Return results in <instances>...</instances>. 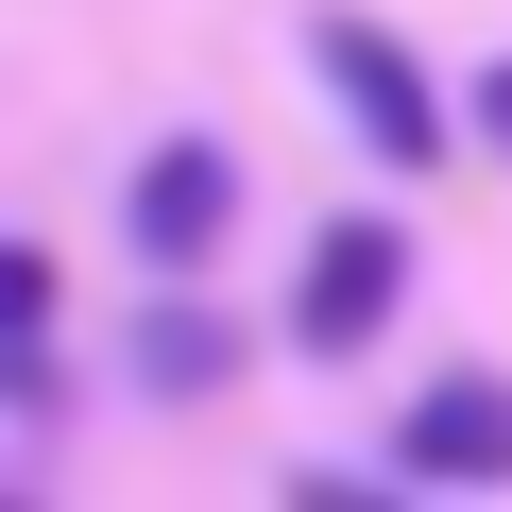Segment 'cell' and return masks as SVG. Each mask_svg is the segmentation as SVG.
<instances>
[{
    "instance_id": "1",
    "label": "cell",
    "mask_w": 512,
    "mask_h": 512,
    "mask_svg": "<svg viewBox=\"0 0 512 512\" xmlns=\"http://www.w3.org/2000/svg\"><path fill=\"white\" fill-rule=\"evenodd\" d=\"M393 308H410V222H393V205L308 222V256H291V342H308V359H376Z\"/></svg>"
},
{
    "instance_id": "2",
    "label": "cell",
    "mask_w": 512,
    "mask_h": 512,
    "mask_svg": "<svg viewBox=\"0 0 512 512\" xmlns=\"http://www.w3.org/2000/svg\"><path fill=\"white\" fill-rule=\"evenodd\" d=\"M308 86L342 103V137L376 154V171H444L461 154V120H444V86L376 35V18H308Z\"/></svg>"
},
{
    "instance_id": "3",
    "label": "cell",
    "mask_w": 512,
    "mask_h": 512,
    "mask_svg": "<svg viewBox=\"0 0 512 512\" xmlns=\"http://www.w3.org/2000/svg\"><path fill=\"white\" fill-rule=\"evenodd\" d=\"M120 239H137V274H205L239 239V154L222 137H154L137 188H120Z\"/></svg>"
},
{
    "instance_id": "4",
    "label": "cell",
    "mask_w": 512,
    "mask_h": 512,
    "mask_svg": "<svg viewBox=\"0 0 512 512\" xmlns=\"http://www.w3.org/2000/svg\"><path fill=\"white\" fill-rule=\"evenodd\" d=\"M393 478L410 495H495L512 478V376H427L393 410Z\"/></svg>"
},
{
    "instance_id": "5",
    "label": "cell",
    "mask_w": 512,
    "mask_h": 512,
    "mask_svg": "<svg viewBox=\"0 0 512 512\" xmlns=\"http://www.w3.org/2000/svg\"><path fill=\"white\" fill-rule=\"evenodd\" d=\"M239 376V325L205 308V274H154V308H137V393H222Z\"/></svg>"
},
{
    "instance_id": "6",
    "label": "cell",
    "mask_w": 512,
    "mask_h": 512,
    "mask_svg": "<svg viewBox=\"0 0 512 512\" xmlns=\"http://www.w3.org/2000/svg\"><path fill=\"white\" fill-rule=\"evenodd\" d=\"M52 291H69L52 256H35V239H0V410H18V427L69 393V359H52Z\"/></svg>"
},
{
    "instance_id": "7",
    "label": "cell",
    "mask_w": 512,
    "mask_h": 512,
    "mask_svg": "<svg viewBox=\"0 0 512 512\" xmlns=\"http://www.w3.org/2000/svg\"><path fill=\"white\" fill-rule=\"evenodd\" d=\"M461 137H478V154L512 171V69H478V103H461Z\"/></svg>"
}]
</instances>
